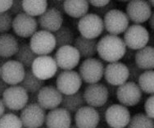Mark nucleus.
Segmentation results:
<instances>
[{"mask_svg": "<svg viewBox=\"0 0 154 128\" xmlns=\"http://www.w3.org/2000/svg\"><path fill=\"white\" fill-rule=\"evenodd\" d=\"M36 58L37 55L30 48L29 44L21 43L19 45L17 52L15 54V60L21 63L25 68H30Z\"/></svg>", "mask_w": 154, "mask_h": 128, "instance_id": "c85d7f7f", "label": "nucleus"}, {"mask_svg": "<svg viewBox=\"0 0 154 128\" xmlns=\"http://www.w3.org/2000/svg\"><path fill=\"white\" fill-rule=\"evenodd\" d=\"M74 120L78 128H97L100 122L97 110L89 106H84L75 112Z\"/></svg>", "mask_w": 154, "mask_h": 128, "instance_id": "412c9836", "label": "nucleus"}, {"mask_svg": "<svg viewBox=\"0 0 154 128\" xmlns=\"http://www.w3.org/2000/svg\"><path fill=\"white\" fill-rule=\"evenodd\" d=\"M0 128H23V126L17 115L9 113L0 117Z\"/></svg>", "mask_w": 154, "mask_h": 128, "instance_id": "72a5a7b5", "label": "nucleus"}, {"mask_svg": "<svg viewBox=\"0 0 154 128\" xmlns=\"http://www.w3.org/2000/svg\"><path fill=\"white\" fill-rule=\"evenodd\" d=\"M63 20L64 17L62 12L51 7L49 8H47L42 15L38 17L37 22L42 30L54 33L62 27Z\"/></svg>", "mask_w": 154, "mask_h": 128, "instance_id": "aec40b11", "label": "nucleus"}, {"mask_svg": "<svg viewBox=\"0 0 154 128\" xmlns=\"http://www.w3.org/2000/svg\"><path fill=\"white\" fill-rule=\"evenodd\" d=\"M38 22L35 17L25 12L15 16L12 20V28L16 35L21 38H30L38 30Z\"/></svg>", "mask_w": 154, "mask_h": 128, "instance_id": "a211bd4d", "label": "nucleus"}, {"mask_svg": "<svg viewBox=\"0 0 154 128\" xmlns=\"http://www.w3.org/2000/svg\"><path fill=\"white\" fill-rule=\"evenodd\" d=\"M131 117L128 108L122 104H112L105 113V122L107 123L108 127L111 128L127 127Z\"/></svg>", "mask_w": 154, "mask_h": 128, "instance_id": "ddd939ff", "label": "nucleus"}, {"mask_svg": "<svg viewBox=\"0 0 154 128\" xmlns=\"http://www.w3.org/2000/svg\"><path fill=\"white\" fill-rule=\"evenodd\" d=\"M2 100L9 110H22L28 104L29 94L20 86H12L4 91Z\"/></svg>", "mask_w": 154, "mask_h": 128, "instance_id": "0eeeda50", "label": "nucleus"}, {"mask_svg": "<svg viewBox=\"0 0 154 128\" xmlns=\"http://www.w3.org/2000/svg\"><path fill=\"white\" fill-rule=\"evenodd\" d=\"M5 112H6V108L4 106L2 98H0V117L5 114Z\"/></svg>", "mask_w": 154, "mask_h": 128, "instance_id": "09e8293b", "label": "nucleus"}, {"mask_svg": "<svg viewBox=\"0 0 154 128\" xmlns=\"http://www.w3.org/2000/svg\"><path fill=\"white\" fill-rule=\"evenodd\" d=\"M148 46H150V47H153L154 45V36L153 34H152V35H149V39H148Z\"/></svg>", "mask_w": 154, "mask_h": 128, "instance_id": "3c124183", "label": "nucleus"}, {"mask_svg": "<svg viewBox=\"0 0 154 128\" xmlns=\"http://www.w3.org/2000/svg\"><path fill=\"white\" fill-rule=\"evenodd\" d=\"M53 35L56 41V47L57 48L63 46L72 45L74 43V33L67 27L62 26Z\"/></svg>", "mask_w": 154, "mask_h": 128, "instance_id": "7c9ffc66", "label": "nucleus"}, {"mask_svg": "<svg viewBox=\"0 0 154 128\" xmlns=\"http://www.w3.org/2000/svg\"><path fill=\"white\" fill-rule=\"evenodd\" d=\"M78 30L80 36L85 38L96 39L104 30L103 18L94 13H87L78 22Z\"/></svg>", "mask_w": 154, "mask_h": 128, "instance_id": "20e7f679", "label": "nucleus"}, {"mask_svg": "<svg viewBox=\"0 0 154 128\" xmlns=\"http://www.w3.org/2000/svg\"><path fill=\"white\" fill-rule=\"evenodd\" d=\"M30 69L36 77L44 81L54 77L58 71L55 60L49 55L37 56Z\"/></svg>", "mask_w": 154, "mask_h": 128, "instance_id": "f8f14e48", "label": "nucleus"}, {"mask_svg": "<svg viewBox=\"0 0 154 128\" xmlns=\"http://www.w3.org/2000/svg\"><path fill=\"white\" fill-rule=\"evenodd\" d=\"M19 48L17 39L12 34L5 33L0 35V57L8 58L15 56Z\"/></svg>", "mask_w": 154, "mask_h": 128, "instance_id": "a878e982", "label": "nucleus"}, {"mask_svg": "<svg viewBox=\"0 0 154 128\" xmlns=\"http://www.w3.org/2000/svg\"><path fill=\"white\" fill-rule=\"evenodd\" d=\"M116 7V4L112 1H110V3L106 5L105 7H103V8H94L93 9V12L92 13H94L96 15H98V17H102V16H105L107 14V12L114 9V8Z\"/></svg>", "mask_w": 154, "mask_h": 128, "instance_id": "4c0bfd02", "label": "nucleus"}, {"mask_svg": "<svg viewBox=\"0 0 154 128\" xmlns=\"http://www.w3.org/2000/svg\"><path fill=\"white\" fill-rule=\"evenodd\" d=\"M72 117L68 111L63 108H57L46 114L45 124L48 128H69Z\"/></svg>", "mask_w": 154, "mask_h": 128, "instance_id": "4be33fe9", "label": "nucleus"}, {"mask_svg": "<svg viewBox=\"0 0 154 128\" xmlns=\"http://www.w3.org/2000/svg\"><path fill=\"white\" fill-rule=\"evenodd\" d=\"M148 26L150 27V28L152 29V30L153 31L154 30V14L153 12L152 13V15L150 16V17L148 20Z\"/></svg>", "mask_w": 154, "mask_h": 128, "instance_id": "8fccbe9b", "label": "nucleus"}, {"mask_svg": "<svg viewBox=\"0 0 154 128\" xmlns=\"http://www.w3.org/2000/svg\"><path fill=\"white\" fill-rule=\"evenodd\" d=\"M8 60V58H3V57H0V67H2Z\"/></svg>", "mask_w": 154, "mask_h": 128, "instance_id": "603ef678", "label": "nucleus"}, {"mask_svg": "<svg viewBox=\"0 0 154 128\" xmlns=\"http://www.w3.org/2000/svg\"><path fill=\"white\" fill-rule=\"evenodd\" d=\"M150 33L142 25L129 26L124 32L123 41L126 48L137 51L147 46Z\"/></svg>", "mask_w": 154, "mask_h": 128, "instance_id": "7ed1b4c3", "label": "nucleus"}, {"mask_svg": "<svg viewBox=\"0 0 154 128\" xmlns=\"http://www.w3.org/2000/svg\"><path fill=\"white\" fill-rule=\"evenodd\" d=\"M8 12L11 15L17 16L19 14L23 13V8H22V1L21 0H15L12 1V4L11 8L9 9Z\"/></svg>", "mask_w": 154, "mask_h": 128, "instance_id": "58836bf2", "label": "nucleus"}, {"mask_svg": "<svg viewBox=\"0 0 154 128\" xmlns=\"http://www.w3.org/2000/svg\"><path fill=\"white\" fill-rule=\"evenodd\" d=\"M69 128H78V127H77V126L75 125H71V126H70V127H69Z\"/></svg>", "mask_w": 154, "mask_h": 128, "instance_id": "5fc2aeb1", "label": "nucleus"}, {"mask_svg": "<svg viewBox=\"0 0 154 128\" xmlns=\"http://www.w3.org/2000/svg\"><path fill=\"white\" fill-rule=\"evenodd\" d=\"M37 95H38V93L29 94V101H28V104H35V103H37Z\"/></svg>", "mask_w": 154, "mask_h": 128, "instance_id": "de8ad7c7", "label": "nucleus"}, {"mask_svg": "<svg viewBox=\"0 0 154 128\" xmlns=\"http://www.w3.org/2000/svg\"><path fill=\"white\" fill-rule=\"evenodd\" d=\"M134 63L143 71L153 70L154 68V48L145 46L137 50L134 56Z\"/></svg>", "mask_w": 154, "mask_h": 128, "instance_id": "393cba45", "label": "nucleus"}, {"mask_svg": "<svg viewBox=\"0 0 154 128\" xmlns=\"http://www.w3.org/2000/svg\"><path fill=\"white\" fill-rule=\"evenodd\" d=\"M135 53H136V51L132 50V49H130V48H126L125 54L124 57H123V59L126 60L128 62H129V61L131 62V60L134 59Z\"/></svg>", "mask_w": 154, "mask_h": 128, "instance_id": "c03bdc74", "label": "nucleus"}, {"mask_svg": "<svg viewBox=\"0 0 154 128\" xmlns=\"http://www.w3.org/2000/svg\"><path fill=\"white\" fill-rule=\"evenodd\" d=\"M26 75V68L16 60H8L0 67V78L8 85L18 86Z\"/></svg>", "mask_w": 154, "mask_h": 128, "instance_id": "2eb2a0df", "label": "nucleus"}, {"mask_svg": "<svg viewBox=\"0 0 154 128\" xmlns=\"http://www.w3.org/2000/svg\"><path fill=\"white\" fill-rule=\"evenodd\" d=\"M12 16L8 12L0 13V35L10 30L12 25Z\"/></svg>", "mask_w": 154, "mask_h": 128, "instance_id": "f704fd0d", "label": "nucleus"}, {"mask_svg": "<svg viewBox=\"0 0 154 128\" xmlns=\"http://www.w3.org/2000/svg\"><path fill=\"white\" fill-rule=\"evenodd\" d=\"M126 48L122 38L109 34L102 37L97 43V54L100 58L109 63L122 59Z\"/></svg>", "mask_w": 154, "mask_h": 128, "instance_id": "f257e3e1", "label": "nucleus"}, {"mask_svg": "<svg viewBox=\"0 0 154 128\" xmlns=\"http://www.w3.org/2000/svg\"><path fill=\"white\" fill-rule=\"evenodd\" d=\"M45 81L39 80L33 74L31 69H26V75L25 77L22 80L21 83L18 86H20L23 88L28 94H35L38 93L39 89L45 86Z\"/></svg>", "mask_w": 154, "mask_h": 128, "instance_id": "cd10ccee", "label": "nucleus"}, {"mask_svg": "<svg viewBox=\"0 0 154 128\" xmlns=\"http://www.w3.org/2000/svg\"><path fill=\"white\" fill-rule=\"evenodd\" d=\"M127 128H154V121L144 113H137L131 117Z\"/></svg>", "mask_w": 154, "mask_h": 128, "instance_id": "473e14b6", "label": "nucleus"}, {"mask_svg": "<svg viewBox=\"0 0 154 128\" xmlns=\"http://www.w3.org/2000/svg\"><path fill=\"white\" fill-rule=\"evenodd\" d=\"M116 96L120 104L125 107H134L141 101L143 92L137 83L126 81L117 87Z\"/></svg>", "mask_w": 154, "mask_h": 128, "instance_id": "9d476101", "label": "nucleus"}, {"mask_svg": "<svg viewBox=\"0 0 154 128\" xmlns=\"http://www.w3.org/2000/svg\"><path fill=\"white\" fill-rule=\"evenodd\" d=\"M106 87H107V91H108V94H109V96H112V97H115L116 94V89H117V87L113 86H111L109 84H104Z\"/></svg>", "mask_w": 154, "mask_h": 128, "instance_id": "a18cd8bd", "label": "nucleus"}, {"mask_svg": "<svg viewBox=\"0 0 154 128\" xmlns=\"http://www.w3.org/2000/svg\"><path fill=\"white\" fill-rule=\"evenodd\" d=\"M54 58L62 71H71L78 66L80 56L73 45H67L57 48Z\"/></svg>", "mask_w": 154, "mask_h": 128, "instance_id": "9b49d317", "label": "nucleus"}, {"mask_svg": "<svg viewBox=\"0 0 154 128\" xmlns=\"http://www.w3.org/2000/svg\"><path fill=\"white\" fill-rule=\"evenodd\" d=\"M152 12L148 1L134 0L128 3L125 14L130 21H131L136 25H140L148 21Z\"/></svg>", "mask_w": 154, "mask_h": 128, "instance_id": "dca6fc26", "label": "nucleus"}, {"mask_svg": "<svg viewBox=\"0 0 154 128\" xmlns=\"http://www.w3.org/2000/svg\"><path fill=\"white\" fill-rule=\"evenodd\" d=\"M20 119L26 128H39L45 124L46 112L37 103L28 104L21 110Z\"/></svg>", "mask_w": 154, "mask_h": 128, "instance_id": "1a4fd4ad", "label": "nucleus"}, {"mask_svg": "<svg viewBox=\"0 0 154 128\" xmlns=\"http://www.w3.org/2000/svg\"><path fill=\"white\" fill-rule=\"evenodd\" d=\"M104 63L98 58H91L85 59L80 63L79 67V75L81 80L85 83H98L103 76Z\"/></svg>", "mask_w": 154, "mask_h": 128, "instance_id": "f03ea898", "label": "nucleus"}, {"mask_svg": "<svg viewBox=\"0 0 154 128\" xmlns=\"http://www.w3.org/2000/svg\"><path fill=\"white\" fill-rule=\"evenodd\" d=\"M127 66L128 71H129V77H128V81L130 82H134L137 83L139 80L140 75L143 73V70L139 68V67L135 64L134 62H128L126 64Z\"/></svg>", "mask_w": 154, "mask_h": 128, "instance_id": "c9c22d12", "label": "nucleus"}, {"mask_svg": "<svg viewBox=\"0 0 154 128\" xmlns=\"http://www.w3.org/2000/svg\"><path fill=\"white\" fill-rule=\"evenodd\" d=\"M138 86L141 89V91L147 95H153L154 93V71L148 70L143 71L140 75L138 80Z\"/></svg>", "mask_w": 154, "mask_h": 128, "instance_id": "2f4dec72", "label": "nucleus"}, {"mask_svg": "<svg viewBox=\"0 0 154 128\" xmlns=\"http://www.w3.org/2000/svg\"><path fill=\"white\" fill-rule=\"evenodd\" d=\"M112 104V101H107L106 104L101 106L99 108H95L97 112H98V115H99V118H100V121H105V113H106V111L108 108L109 106H111Z\"/></svg>", "mask_w": 154, "mask_h": 128, "instance_id": "ea45409f", "label": "nucleus"}, {"mask_svg": "<svg viewBox=\"0 0 154 128\" xmlns=\"http://www.w3.org/2000/svg\"><path fill=\"white\" fill-rule=\"evenodd\" d=\"M103 76L106 83L113 86H120L128 81L129 71L127 66L122 62L108 63L104 68Z\"/></svg>", "mask_w": 154, "mask_h": 128, "instance_id": "f3484780", "label": "nucleus"}, {"mask_svg": "<svg viewBox=\"0 0 154 128\" xmlns=\"http://www.w3.org/2000/svg\"><path fill=\"white\" fill-rule=\"evenodd\" d=\"M85 104L89 107L99 108L108 101L109 94L104 83L90 84L83 92Z\"/></svg>", "mask_w": 154, "mask_h": 128, "instance_id": "4468645a", "label": "nucleus"}, {"mask_svg": "<svg viewBox=\"0 0 154 128\" xmlns=\"http://www.w3.org/2000/svg\"><path fill=\"white\" fill-rule=\"evenodd\" d=\"M22 8L24 12L27 15L35 17L42 15L48 8V1L46 0H38L30 1L25 0L22 1Z\"/></svg>", "mask_w": 154, "mask_h": 128, "instance_id": "c756f323", "label": "nucleus"}, {"mask_svg": "<svg viewBox=\"0 0 154 128\" xmlns=\"http://www.w3.org/2000/svg\"><path fill=\"white\" fill-rule=\"evenodd\" d=\"M63 3L64 1H59V0H54V1H50V3L53 4V8L57 9L59 12H61L62 14H64V9H63Z\"/></svg>", "mask_w": 154, "mask_h": 128, "instance_id": "37998d69", "label": "nucleus"}, {"mask_svg": "<svg viewBox=\"0 0 154 128\" xmlns=\"http://www.w3.org/2000/svg\"><path fill=\"white\" fill-rule=\"evenodd\" d=\"M62 95L53 86H45L37 95V103L45 110H53L61 105Z\"/></svg>", "mask_w": 154, "mask_h": 128, "instance_id": "6ab92c4d", "label": "nucleus"}, {"mask_svg": "<svg viewBox=\"0 0 154 128\" xmlns=\"http://www.w3.org/2000/svg\"><path fill=\"white\" fill-rule=\"evenodd\" d=\"M12 4V0H2L0 1V13L8 12Z\"/></svg>", "mask_w": 154, "mask_h": 128, "instance_id": "a19ab883", "label": "nucleus"}, {"mask_svg": "<svg viewBox=\"0 0 154 128\" xmlns=\"http://www.w3.org/2000/svg\"><path fill=\"white\" fill-rule=\"evenodd\" d=\"M82 80L80 75L74 70L62 71L59 72L56 80V88L62 95H70L80 90Z\"/></svg>", "mask_w": 154, "mask_h": 128, "instance_id": "6e6552de", "label": "nucleus"}, {"mask_svg": "<svg viewBox=\"0 0 154 128\" xmlns=\"http://www.w3.org/2000/svg\"><path fill=\"white\" fill-rule=\"evenodd\" d=\"M88 2L89 4H91L94 8H100L107 5L110 3V0H91Z\"/></svg>", "mask_w": 154, "mask_h": 128, "instance_id": "79ce46f5", "label": "nucleus"}, {"mask_svg": "<svg viewBox=\"0 0 154 128\" xmlns=\"http://www.w3.org/2000/svg\"><path fill=\"white\" fill-rule=\"evenodd\" d=\"M154 96L150 95L146 99L144 104V110H145V115L148 116L149 118L153 119L154 118Z\"/></svg>", "mask_w": 154, "mask_h": 128, "instance_id": "e433bc0d", "label": "nucleus"}, {"mask_svg": "<svg viewBox=\"0 0 154 128\" xmlns=\"http://www.w3.org/2000/svg\"><path fill=\"white\" fill-rule=\"evenodd\" d=\"M103 21L104 29L112 36H118L124 33L130 26V20L125 12L116 8L107 12Z\"/></svg>", "mask_w": 154, "mask_h": 128, "instance_id": "39448f33", "label": "nucleus"}, {"mask_svg": "<svg viewBox=\"0 0 154 128\" xmlns=\"http://www.w3.org/2000/svg\"><path fill=\"white\" fill-rule=\"evenodd\" d=\"M107 128H111V127H107ZM125 128H127V127H125Z\"/></svg>", "mask_w": 154, "mask_h": 128, "instance_id": "6e6d98bb", "label": "nucleus"}, {"mask_svg": "<svg viewBox=\"0 0 154 128\" xmlns=\"http://www.w3.org/2000/svg\"><path fill=\"white\" fill-rule=\"evenodd\" d=\"M39 128H48V127L47 126L45 125V124H44V125L41 126H40V127H39Z\"/></svg>", "mask_w": 154, "mask_h": 128, "instance_id": "864d4df0", "label": "nucleus"}, {"mask_svg": "<svg viewBox=\"0 0 154 128\" xmlns=\"http://www.w3.org/2000/svg\"><path fill=\"white\" fill-rule=\"evenodd\" d=\"M97 39H91L79 36L75 39L73 46L80 54V58L87 59L91 58L97 54Z\"/></svg>", "mask_w": 154, "mask_h": 128, "instance_id": "5701e85b", "label": "nucleus"}, {"mask_svg": "<svg viewBox=\"0 0 154 128\" xmlns=\"http://www.w3.org/2000/svg\"><path fill=\"white\" fill-rule=\"evenodd\" d=\"M85 101L83 96V92L78 91L75 94L70 95H63L61 103L62 108H65L69 113H75L84 106H85Z\"/></svg>", "mask_w": 154, "mask_h": 128, "instance_id": "bb28decb", "label": "nucleus"}, {"mask_svg": "<svg viewBox=\"0 0 154 128\" xmlns=\"http://www.w3.org/2000/svg\"><path fill=\"white\" fill-rule=\"evenodd\" d=\"M29 45L37 56H46L56 48V41L53 33L40 30L30 37Z\"/></svg>", "mask_w": 154, "mask_h": 128, "instance_id": "423d86ee", "label": "nucleus"}, {"mask_svg": "<svg viewBox=\"0 0 154 128\" xmlns=\"http://www.w3.org/2000/svg\"><path fill=\"white\" fill-rule=\"evenodd\" d=\"M8 85L5 83V82L0 78V98L3 96V93H4V91H5L7 89H8Z\"/></svg>", "mask_w": 154, "mask_h": 128, "instance_id": "49530a36", "label": "nucleus"}, {"mask_svg": "<svg viewBox=\"0 0 154 128\" xmlns=\"http://www.w3.org/2000/svg\"><path fill=\"white\" fill-rule=\"evenodd\" d=\"M64 13L73 18H81L85 16L89 9L86 0H66L63 3Z\"/></svg>", "mask_w": 154, "mask_h": 128, "instance_id": "b1692460", "label": "nucleus"}]
</instances>
